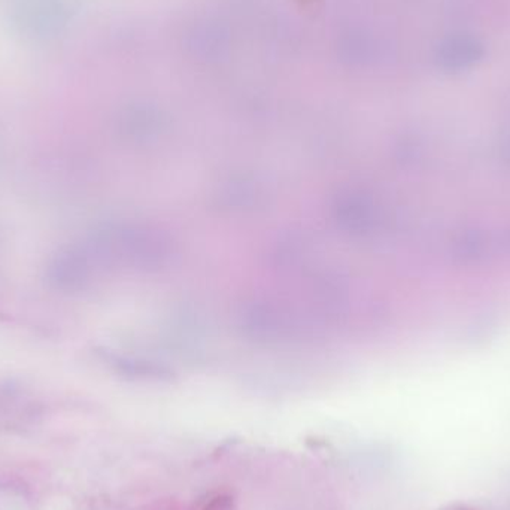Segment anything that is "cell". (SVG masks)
<instances>
[]
</instances>
